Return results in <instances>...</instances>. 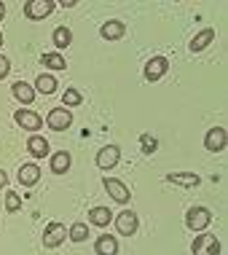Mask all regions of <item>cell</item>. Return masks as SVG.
Listing matches in <instances>:
<instances>
[{
    "instance_id": "22",
    "label": "cell",
    "mask_w": 228,
    "mask_h": 255,
    "mask_svg": "<svg viewBox=\"0 0 228 255\" xmlns=\"http://www.w3.org/2000/svg\"><path fill=\"white\" fill-rule=\"evenodd\" d=\"M35 86H38L40 94H54L57 92V81H54L51 75H40V78L35 81Z\"/></svg>"
},
{
    "instance_id": "29",
    "label": "cell",
    "mask_w": 228,
    "mask_h": 255,
    "mask_svg": "<svg viewBox=\"0 0 228 255\" xmlns=\"http://www.w3.org/2000/svg\"><path fill=\"white\" fill-rule=\"evenodd\" d=\"M5 183H8V175H5L3 169H0V188H5Z\"/></svg>"
},
{
    "instance_id": "26",
    "label": "cell",
    "mask_w": 228,
    "mask_h": 255,
    "mask_svg": "<svg viewBox=\"0 0 228 255\" xmlns=\"http://www.w3.org/2000/svg\"><path fill=\"white\" fill-rule=\"evenodd\" d=\"M142 150H145V153H153V150L158 148V140H156V137H150V134H142Z\"/></svg>"
},
{
    "instance_id": "20",
    "label": "cell",
    "mask_w": 228,
    "mask_h": 255,
    "mask_svg": "<svg viewBox=\"0 0 228 255\" xmlns=\"http://www.w3.org/2000/svg\"><path fill=\"white\" fill-rule=\"evenodd\" d=\"M110 218H113V215H110L108 207H94V210L89 212V220H92L94 226H108V223H110Z\"/></svg>"
},
{
    "instance_id": "30",
    "label": "cell",
    "mask_w": 228,
    "mask_h": 255,
    "mask_svg": "<svg viewBox=\"0 0 228 255\" xmlns=\"http://www.w3.org/2000/svg\"><path fill=\"white\" fill-rule=\"evenodd\" d=\"M3 16H5V5L0 3V22H3Z\"/></svg>"
},
{
    "instance_id": "5",
    "label": "cell",
    "mask_w": 228,
    "mask_h": 255,
    "mask_svg": "<svg viewBox=\"0 0 228 255\" xmlns=\"http://www.w3.org/2000/svg\"><path fill=\"white\" fill-rule=\"evenodd\" d=\"M102 185H105V191H108V194L113 196L118 204H126L129 196H132V191H129L121 180H113V177H105V183H102Z\"/></svg>"
},
{
    "instance_id": "7",
    "label": "cell",
    "mask_w": 228,
    "mask_h": 255,
    "mask_svg": "<svg viewBox=\"0 0 228 255\" xmlns=\"http://www.w3.org/2000/svg\"><path fill=\"white\" fill-rule=\"evenodd\" d=\"M204 148L212 150V153H220V150L226 148V129H223V127L210 129V132H207V137H204Z\"/></svg>"
},
{
    "instance_id": "24",
    "label": "cell",
    "mask_w": 228,
    "mask_h": 255,
    "mask_svg": "<svg viewBox=\"0 0 228 255\" xmlns=\"http://www.w3.org/2000/svg\"><path fill=\"white\" fill-rule=\"evenodd\" d=\"M67 237H70L73 242H84V239L89 237V229H86V223H75V226H70V231H67Z\"/></svg>"
},
{
    "instance_id": "27",
    "label": "cell",
    "mask_w": 228,
    "mask_h": 255,
    "mask_svg": "<svg viewBox=\"0 0 228 255\" xmlns=\"http://www.w3.org/2000/svg\"><path fill=\"white\" fill-rule=\"evenodd\" d=\"M62 102H65V105H81V94L75 92V89H67L65 100H62Z\"/></svg>"
},
{
    "instance_id": "10",
    "label": "cell",
    "mask_w": 228,
    "mask_h": 255,
    "mask_svg": "<svg viewBox=\"0 0 228 255\" xmlns=\"http://www.w3.org/2000/svg\"><path fill=\"white\" fill-rule=\"evenodd\" d=\"M115 226H118V234H126V237H132V234L137 231V226H140V220H137V215L132 210L121 212L118 220H115Z\"/></svg>"
},
{
    "instance_id": "2",
    "label": "cell",
    "mask_w": 228,
    "mask_h": 255,
    "mask_svg": "<svg viewBox=\"0 0 228 255\" xmlns=\"http://www.w3.org/2000/svg\"><path fill=\"white\" fill-rule=\"evenodd\" d=\"M46 124L54 129V132H65V129L73 124V116H70V110H65V108H51L48 116H46Z\"/></svg>"
},
{
    "instance_id": "8",
    "label": "cell",
    "mask_w": 228,
    "mask_h": 255,
    "mask_svg": "<svg viewBox=\"0 0 228 255\" xmlns=\"http://www.w3.org/2000/svg\"><path fill=\"white\" fill-rule=\"evenodd\" d=\"M65 226L62 223H48L46 231H43V247H57L65 242Z\"/></svg>"
},
{
    "instance_id": "28",
    "label": "cell",
    "mask_w": 228,
    "mask_h": 255,
    "mask_svg": "<svg viewBox=\"0 0 228 255\" xmlns=\"http://www.w3.org/2000/svg\"><path fill=\"white\" fill-rule=\"evenodd\" d=\"M8 70H11V62L5 59V57H0V78H5V75H8Z\"/></svg>"
},
{
    "instance_id": "3",
    "label": "cell",
    "mask_w": 228,
    "mask_h": 255,
    "mask_svg": "<svg viewBox=\"0 0 228 255\" xmlns=\"http://www.w3.org/2000/svg\"><path fill=\"white\" fill-rule=\"evenodd\" d=\"M51 11H54V0H27V5H24L27 19H32V22L48 16Z\"/></svg>"
},
{
    "instance_id": "25",
    "label": "cell",
    "mask_w": 228,
    "mask_h": 255,
    "mask_svg": "<svg viewBox=\"0 0 228 255\" xmlns=\"http://www.w3.org/2000/svg\"><path fill=\"white\" fill-rule=\"evenodd\" d=\"M19 207H22L19 194H16V191H8V194H5V210H8V212H19Z\"/></svg>"
},
{
    "instance_id": "9",
    "label": "cell",
    "mask_w": 228,
    "mask_h": 255,
    "mask_svg": "<svg viewBox=\"0 0 228 255\" xmlns=\"http://www.w3.org/2000/svg\"><path fill=\"white\" fill-rule=\"evenodd\" d=\"M118 158H121V150L115 145H108V148H102L100 153H97V167L100 169H113L115 164H118Z\"/></svg>"
},
{
    "instance_id": "18",
    "label": "cell",
    "mask_w": 228,
    "mask_h": 255,
    "mask_svg": "<svg viewBox=\"0 0 228 255\" xmlns=\"http://www.w3.org/2000/svg\"><path fill=\"white\" fill-rule=\"evenodd\" d=\"M67 169H70V153H65V150L54 153V156H51V172H57V175H65Z\"/></svg>"
},
{
    "instance_id": "11",
    "label": "cell",
    "mask_w": 228,
    "mask_h": 255,
    "mask_svg": "<svg viewBox=\"0 0 228 255\" xmlns=\"http://www.w3.org/2000/svg\"><path fill=\"white\" fill-rule=\"evenodd\" d=\"M167 67H169V62L164 57H153L148 65H145V78H148V81H158L164 73H167Z\"/></svg>"
},
{
    "instance_id": "17",
    "label": "cell",
    "mask_w": 228,
    "mask_h": 255,
    "mask_svg": "<svg viewBox=\"0 0 228 255\" xmlns=\"http://www.w3.org/2000/svg\"><path fill=\"white\" fill-rule=\"evenodd\" d=\"M167 183H175V185H185V188H193V185H199V175H191V172H177V175H167Z\"/></svg>"
},
{
    "instance_id": "16",
    "label": "cell",
    "mask_w": 228,
    "mask_h": 255,
    "mask_svg": "<svg viewBox=\"0 0 228 255\" xmlns=\"http://www.w3.org/2000/svg\"><path fill=\"white\" fill-rule=\"evenodd\" d=\"M215 40V30H202L199 35H193V40L188 43V49L191 51H202V49H207V46Z\"/></svg>"
},
{
    "instance_id": "23",
    "label": "cell",
    "mask_w": 228,
    "mask_h": 255,
    "mask_svg": "<svg viewBox=\"0 0 228 255\" xmlns=\"http://www.w3.org/2000/svg\"><path fill=\"white\" fill-rule=\"evenodd\" d=\"M43 65L51 67V70H65L67 62H65V57H59V54H43Z\"/></svg>"
},
{
    "instance_id": "6",
    "label": "cell",
    "mask_w": 228,
    "mask_h": 255,
    "mask_svg": "<svg viewBox=\"0 0 228 255\" xmlns=\"http://www.w3.org/2000/svg\"><path fill=\"white\" fill-rule=\"evenodd\" d=\"M13 119H16V124H19L22 129H27V132H38V129L43 127L40 116L32 113V110H16V113H13Z\"/></svg>"
},
{
    "instance_id": "14",
    "label": "cell",
    "mask_w": 228,
    "mask_h": 255,
    "mask_svg": "<svg viewBox=\"0 0 228 255\" xmlns=\"http://www.w3.org/2000/svg\"><path fill=\"white\" fill-rule=\"evenodd\" d=\"M38 180H40L38 164H24V167L19 169V183H22V185H35Z\"/></svg>"
},
{
    "instance_id": "31",
    "label": "cell",
    "mask_w": 228,
    "mask_h": 255,
    "mask_svg": "<svg viewBox=\"0 0 228 255\" xmlns=\"http://www.w3.org/2000/svg\"><path fill=\"white\" fill-rule=\"evenodd\" d=\"M0 46H3V32H0Z\"/></svg>"
},
{
    "instance_id": "1",
    "label": "cell",
    "mask_w": 228,
    "mask_h": 255,
    "mask_svg": "<svg viewBox=\"0 0 228 255\" xmlns=\"http://www.w3.org/2000/svg\"><path fill=\"white\" fill-rule=\"evenodd\" d=\"M210 210L207 207H191L188 212H185V226H188L191 231H202L210 226Z\"/></svg>"
},
{
    "instance_id": "4",
    "label": "cell",
    "mask_w": 228,
    "mask_h": 255,
    "mask_svg": "<svg viewBox=\"0 0 228 255\" xmlns=\"http://www.w3.org/2000/svg\"><path fill=\"white\" fill-rule=\"evenodd\" d=\"M220 253V242L212 234H202L193 239V255H218Z\"/></svg>"
},
{
    "instance_id": "19",
    "label": "cell",
    "mask_w": 228,
    "mask_h": 255,
    "mask_svg": "<svg viewBox=\"0 0 228 255\" xmlns=\"http://www.w3.org/2000/svg\"><path fill=\"white\" fill-rule=\"evenodd\" d=\"M27 148H30V153L35 158L48 156V142L43 140V137H30V140H27Z\"/></svg>"
},
{
    "instance_id": "15",
    "label": "cell",
    "mask_w": 228,
    "mask_h": 255,
    "mask_svg": "<svg viewBox=\"0 0 228 255\" xmlns=\"http://www.w3.org/2000/svg\"><path fill=\"white\" fill-rule=\"evenodd\" d=\"M11 92H13V97H16L19 102H24V105H32V100H35V92H32V86L30 84H13L11 86Z\"/></svg>"
},
{
    "instance_id": "13",
    "label": "cell",
    "mask_w": 228,
    "mask_h": 255,
    "mask_svg": "<svg viewBox=\"0 0 228 255\" xmlns=\"http://www.w3.org/2000/svg\"><path fill=\"white\" fill-rule=\"evenodd\" d=\"M123 30H126V27H123L121 22L110 19V22H105V24L100 27V35L105 38V40H121L123 38Z\"/></svg>"
},
{
    "instance_id": "12",
    "label": "cell",
    "mask_w": 228,
    "mask_h": 255,
    "mask_svg": "<svg viewBox=\"0 0 228 255\" xmlns=\"http://www.w3.org/2000/svg\"><path fill=\"white\" fill-rule=\"evenodd\" d=\"M94 250H97V255H118V242H115V237H110V234H102V237L97 239Z\"/></svg>"
},
{
    "instance_id": "21",
    "label": "cell",
    "mask_w": 228,
    "mask_h": 255,
    "mask_svg": "<svg viewBox=\"0 0 228 255\" xmlns=\"http://www.w3.org/2000/svg\"><path fill=\"white\" fill-rule=\"evenodd\" d=\"M70 43H73V32L67 30V27H57V30H54V46H57V49H67Z\"/></svg>"
}]
</instances>
